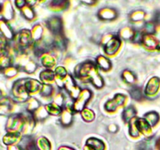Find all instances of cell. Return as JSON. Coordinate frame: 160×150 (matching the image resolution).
I'll return each mask as SVG.
<instances>
[{
	"instance_id": "1",
	"label": "cell",
	"mask_w": 160,
	"mask_h": 150,
	"mask_svg": "<svg viewBox=\"0 0 160 150\" xmlns=\"http://www.w3.org/2000/svg\"><path fill=\"white\" fill-rule=\"evenodd\" d=\"M78 74L82 79L90 80L96 88H102L103 81L101 77L98 73L95 65L91 62H86L80 66Z\"/></svg>"
},
{
	"instance_id": "2",
	"label": "cell",
	"mask_w": 160,
	"mask_h": 150,
	"mask_svg": "<svg viewBox=\"0 0 160 150\" xmlns=\"http://www.w3.org/2000/svg\"><path fill=\"white\" fill-rule=\"evenodd\" d=\"M25 120L26 118L21 115H16L10 117L6 126L8 131H9V133H18V131H21L24 128Z\"/></svg>"
},
{
	"instance_id": "3",
	"label": "cell",
	"mask_w": 160,
	"mask_h": 150,
	"mask_svg": "<svg viewBox=\"0 0 160 150\" xmlns=\"http://www.w3.org/2000/svg\"><path fill=\"white\" fill-rule=\"evenodd\" d=\"M92 96V92L88 89H84L82 92H80L78 95V99L76 100L75 103L73 104V109L77 112L82 111L85 106V104L88 102L89 98Z\"/></svg>"
},
{
	"instance_id": "4",
	"label": "cell",
	"mask_w": 160,
	"mask_h": 150,
	"mask_svg": "<svg viewBox=\"0 0 160 150\" xmlns=\"http://www.w3.org/2000/svg\"><path fill=\"white\" fill-rule=\"evenodd\" d=\"M12 93L14 97L20 101H24L28 98V92L25 87V82L22 81L15 83L12 88Z\"/></svg>"
},
{
	"instance_id": "5",
	"label": "cell",
	"mask_w": 160,
	"mask_h": 150,
	"mask_svg": "<svg viewBox=\"0 0 160 150\" xmlns=\"http://www.w3.org/2000/svg\"><path fill=\"white\" fill-rule=\"evenodd\" d=\"M142 43L145 48L156 50L159 48V42L152 34H145L142 39Z\"/></svg>"
},
{
	"instance_id": "6",
	"label": "cell",
	"mask_w": 160,
	"mask_h": 150,
	"mask_svg": "<svg viewBox=\"0 0 160 150\" xmlns=\"http://www.w3.org/2000/svg\"><path fill=\"white\" fill-rule=\"evenodd\" d=\"M120 45V41L118 37L112 36L108 39L105 45V52L108 55H112L118 50Z\"/></svg>"
},
{
	"instance_id": "7",
	"label": "cell",
	"mask_w": 160,
	"mask_h": 150,
	"mask_svg": "<svg viewBox=\"0 0 160 150\" xmlns=\"http://www.w3.org/2000/svg\"><path fill=\"white\" fill-rule=\"evenodd\" d=\"M125 101V96L122 94H117L112 99L109 100L106 104V109L109 112H112L116 110L118 106L123 104Z\"/></svg>"
},
{
	"instance_id": "8",
	"label": "cell",
	"mask_w": 160,
	"mask_h": 150,
	"mask_svg": "<svg viewBox=\"0 0 160 150\" xmlns=\"http://www.w3.org/2000/svg\"><path fill=\"white\" fill-rule=\"evenodd\" d=\"M160 87V78L158 77H153L147 84L146 88H145V94L147 95H154L157 93Z\"/></svg>"
},
{
	"instance_id": "9",
	"label": "cell",
	"mask_w": 160,
	"mask_h": 150,
	"mask_svg": "<svg viewBox=\"0 0 160 150\" xmlns=\"http://www.w3.org/2000/svg\"><path fill=\"white\" fill-rule=\"evenodd\" d=\"M31 38H32V36H31V31H29L28 30H23L19 34L18 38H17V42H18L20 47L25 48L30 45Z\"/></svg>"
},
{
	"instance_id": "10",
	"label": "cell",
	"mask_w": 160,
	"mask_h": 150,
	"mask_svg": "<svg viewBox=\"0 0 160 150\" xmlns=\"http://www.w3.org/2000/svg\"><path fill=\"white\" fill-rule=\"evenodd\" d=\"M136 126L138 131L142 132L146 137L149 138L152 134L151 126L145 118H136Z\"/></svg>"
},
{
	"instance_id": "11",
	"label": "cell",
	"mask_w": 160,
	"mask_h": 150,
	"mask_svg": "<svg viewBox=\"0 0 160 150\" xmlns=\"http://www.w3.org/2000/svg\"><path fill=\"white\" fill-rule=\"evenodd\" d=\"M48 26L52 32L55 34H59L62 31V20L59 17H52L48 20Z\"/></svg>"
},
{
	"instance_id": "12",
	"label": "cell",
	"mask_w": 160,
	"mask_h": 150,
	"mask_svg": "<svg viewBox=\"0 0 160 150\" xmlns=\"http://www.w3.org/2000/svg\"><path fill=\"white\" fill-rule=\"evenodd\" d=\"M65 87L67 88V90L70 92V95H71L73 98H76L78 95H79L80 94V89L78 86L75 85V83L73 82V80L72 79V78L70 76H69L67 78L65 82Z\"/></svg>"
},
{
	"instance_id": "13",
	"label": "cell",
	"mask_w": 160,
	"mask_h": 150,
	"mask_svg": "<svg viewBox=\"0 0 160 150\" xmlns=\"http://www.w3.org/2000/svg\"><path fill=\"white\" fill-rule=\"evenodd\" d=\"M98 17L103 20H112L117 17V12L114 9L110 8H104L99 11Z\"/></svg>"
},
{
	"instance_id": "14",
	"label": "cell",
	"mask_w": 160,
	"mask_h": 150,
	"mask_svg": "<svg viewBox=\"0 0 160 150\" xmlns=\"http://www.w3.org/2000/svg\"><path fill=\"white\" fill-rule=\"evenodd\" d=\"M87 145L94 150H104L105 144L99 139L91 138L88 140Z\"/></svg>"
},
{
	"instance_id": "15",
	"label": "cell",
	"mask_w": 160,
	"mask_h": 150,
	"mask_svg": "<svg viewBox=\"0 0 160 150\" xmlns=\"http://www.w3.org/2000/svg\"><path fill=\"white\" fill-rule=\"evenodd\" d=\"M25 87H26L28 92L34 93V92H37L40 89L41 84L36 80L30 79L28 81H25Z\"/></svg>"
},
{
	"instance_id": "16",
	"label": "cell",
	"mask_w": 160,
	"mask_h": 150,
	"mask_svg": "<svg viewBox=\"0 0 160 150\" xmlns=\"http://www.w3.org/2000/svg\"><path fill=\"white\" fill-rule=\"evenodd\" d=\"M0 30H1L2 33L3 35H4L6 38H12L13 34H12V30H11L9 24H8L4 20H0Z\"/></svg>"
},
{
	"instance_id": "17",
	"label": "cell",
	"mask_w": 160,
	"mask_h": 150,
	"mask_svg": "<svg viewBox=\"0 0 160 150\" xmlns=\"http://www.w3.org/2000/svg\"><path fill=\"white\" fill-rule=\"evenodd\" d=\"M145 119L147 120L150 126H155L157 124L158 122L159 121V115L155 111L148 112L145 115Z\"/></svg>"
},
{
	"instance_id": "18",
	"label": "cell",
	"mask_w": 160,
	"mask_h": 150,
	"mask_svg": "<svg viewBox=\"0 0 160 150\" xmlns=\"http://www.w3.org/2000/svg\"><path fill=\"white\" fill-rule=\"evenodd\" d=\"M19 138H20L19 133H9L4 137L3 142L6 145H13V144H15L19 140Z\"/></svg>"
},
{
	"instance_id": "19",
	"label": "cell",
	"mask_w": 160,
	"mask_h": 150,
	"mask_svg": "<svg viewBox=\"0 0 160 150\" xmlns=\"http://www.w3.org/2000/svg\"><path fill=\"white\" fill-rule=\"evenodd\" d=\"M136 113H137V112H136L135 108H134V106H129V107H128L124 111H123V120L126 122L131 121L133 118H134Z\"/></svg>"
},
{
	"instance_id": "20",
	"label": "cell",
	"mask_w": 160,
	"mask_h": 150,
	"mask_svg": "<svg viewBox=\"0 0 160 150\" xmlns=\"http://www.w3.org/2000/svg\"><path fill=\"white\" fill-rule=\"evenodd\" d=\"M97 62H98V67H100L101 69H102V70H109L111 67L110 61H109L107 58L105 57V56H98V59H97Z\"/></svg>"
},
{
	"instance_id": "21",
	"label": "cell",
	"mask_w": 160,
	"mask_h": 150,
	"mask_svg": "<svg viewBox=\"0 0 160 150\" xmlns=\"http://www.w3.org/2000/svg\"><path fill=\"white\" fill-rule=\"evenodd\" d=\"M153 141L152 138L147 139L139 142L137 145L138 150H153Z\"/></svg>"
},
{
	"instance_id": "22",
	"label": "cell",
	"mask_w": 160,
	"mask_h": 150,
	"mask_svg": "<svg viewBox=\"0 0 160 150\" xmlns=\"http://www.w3.org/2000/svg\"><path fill=\"white\" fill-rule=\"evenodd\" d=\"M45 109H46L48 113L52 114V115H59L62 112V109H61L60 106L55 102L47 105Z\"/></svg>"
},
{
	"instance_id": "23",
	"label": "cell",
	"mask_w": 160,
	"mask_h": 150,
	"mask_svg": "<svg viewBox=\"0 0 160 150\" xmlns=\"http://www.w3.org/2000/svg\"><path fill=\"white\" fill-rule=\"evenodd\" d=\"M40 78L45 83H48L54 79V74H53L52 71H51L49 70H44V71H42L41 73Z\"/></svg>"
},
{
	"instance_id": "24",
	"label": "cell",
	"mask_w": 160,
	"mask_h": 150,
	"mask_svg": "<svg viewBox=\"0 0 160 150\" xmlns=\"http://www.w3.org/2000/svg\"><path fill=\"white\" fill-rule=\"evenodd\" d=\"M61 121L62 124L69 125L72 121V113L69 109H66L64 112H62V117H61Z\"/></svg>"
},
{
	"instance_id": "25",
	"label": "cell",
	"mask_w": 160,
	"mask_h": 150,
	"mask_svg": "<svg viewBox=\"0 0 160 150\" xmlns=\"http://www.w3.org/2000/svg\"><path fill=\"white\" fill-rule=\"evenodd\" d=\"M135 33L136 32H134L131 28H125L124 29H123L120 31V35L124 39H133Z\"/></svg>"
},
{
	"instance_id": "26",
	"label": "cell",
	"mask_w": 160,
	"mask_h": 150,
	"mask_svg": "<svg viewBox=\"0 0 160 150\" xmlns=\"http://www.w3.org/2000/svg\"><path fill=\"white\" fill-rule=\"evenodd\" d=\"M55 63H56V61L53 56L50 55H44L42 58V64L45 67H52L55 65Z\"/></svg>"
},
{
	"instance_id": "27",
	"label": "cell",
	"mask_w": 160,
	"mask_h": 150,
	"mask_svg": "<svg viewBox=\"0 0 160 150\" xmlns=\"http://www.w3.org/2000/svg\"><path fill=\"white\" fill-rule=\"evenodd\" d=\"M37 145L41 150H50V148H51L49 142L45 138H39L38 140Z\"/></svg>"
},
{
	"instance_id": "28",
	"label": "cell",
	"mask_w": 160,
	"mask_h": 150,
	"mask_svg": "<svg viewBox=\"0 0 160 150\" xmlns=\"http://www.w3.org/2000/svg\"><path fill=\"white\" fill-rule=\"evenodd\" d=\"M11 64V59L7 55H1L0 56V68L7 69Z\"/></svg>"
},
{
	"instance_id": "29",
	"label": "cell",
	"mask_w": 160,
	"mask_h": 150,
	"mask_svg": "<svg viewBox=\"0 0 160 150\" xmlns=\"http://www.w3.org/2000/svg\"><path fill=\"white\" fill-rule=\"evenodd\" d=\"M130 94H131V96L132 97V98L135 100H141L143 98V94H142V89L138 87L133 88L131 90V92H130Z\"/></svg>"
},
{
	"instance_id": "30",
	"label": "cell",
	"mask_w": 160,
	"mask_h": 150,
	"mask_svg": "<svg viewBox=\"0 0 160 150\" xmlns=\"http://www.w3.org/2000/svg\"><path fill=\"white\" fill-rule=\"evenodd\" d=\"M42 28L40 25H36L34 27L32 31H31V36L35 40H40V38L42 34Z\"/></svg>"
},
{
	"instance_id": "31",
	"label": "cell",
	"mask_w": 160,
	"mask_h": 150,
	"mask_svg": "<svg viewBox=\"0 0 160 150\" xmlns=\"http://www.w3.org/2000/svg\"><path fill=\"white\" fill-rule=\"evenodd\" d=\"M67 6V2L65 1H53L51 3V8L55 10H61Z\"/></svg>"
},
{
	"instance_id": "32",
	"label": "cell",
	"mask_w": 160,
	"mask_h": 150,
	"mask_svg": "<svg viewBox=\"0 0 160 150\" xmlns=\"http://www.w3.org/2000/svg\"><path fill=\"white\" fill-rule=\"evenodd\" d=\"M138 130L136 126V118H133L130 122V134L133 137H137L138 136Z\"/></svg>"
},
{
	"instance_id": "33",
	"label": "cell",
	"mask_w": 160,
	"mask_h": 150,
	"mask_svg": "<svg viewBox=\"0 0 160 150\" xmlns=\"http://www.w3.org/2000/svg\"><path fill=\"white\" fill-rule=\"evenodd\" d=\"M22 12H23V16H24L27 19L31 20V19L34 18V11H33V9L31 8V6H25L24 7H23Z\"/></svg>"
},
{
	"instance_id": "34",
	"label": "cell",
	"mask_w": 160,
	"mask_h": 150,
	"mask_svg": "<svg viewBox=\"0 0 160 150\" xmlns=\"http://www.w3.org/2000/svg\"><path fill=\"white\" fill-rule=\"evenodd\" d=\"M81 116L84 118V120L86 121H92L94 120V117H95V114L90 109H84V110L81 111Z\"/></svg>"
},
{
	"instance_id": "35",
	"label": "cell",
	"mask_w": 160,
	"mask_h": 150,
	"mask_svg": "<svg viewBox=\"0 0 160 150\" xmlns=\"http://www.w3.org/2000/svg\"><path fill=\"white\" fill-rule=\"evenodd\" d=\"M123 78L128 83H134L136 80V77L132 72L129 70H125L123 73Z\"/></svg>"
},
{
	"instance_id": "36",
	"label": "cell",
	"mask_w": 160,
	"mask_h": 150,
	"mask_svg": "<svg viewBox=\"0 0 160 150\" xmlns=\"http://www.w3.org/2000/svg\"><path fill=\"white\" fill-rule=\"evenodd\" d=\"M11 110V106L7 102H1L0 103V114L1 115H7L9 113Z\"/></svg>"
},
{
	"instance_id": "37",
	"label": "cell",
	"mask_w": 160,
	"mask_h": 150,
	"mask_svg": "<svg viewBox=\"0 0 160 150\" xmlns=\"http://www.w3.org/2000/svg\"><path fill=\"white\" fill-rule=\"evenodd\" d=\"M47 116H48V112L44 108L41 107L35 111V117L38 120H43Z\"/></svg>"
},
{
	"instance_id": "38",
	"label": "cell",
	"mask_w": 160,
	"mask_h": 150,
	"mask_svg": "<svg viewBox=\"0 0 160 150\" xmlns=\"http://www.w3.org/2000/svg\"><path fill=\"white\" fill-rule=\"evenodd\" d=\"M156 31V24L152 22H148L145 25V32L146 34H152Z\"/></svg>"
},
{
	"instance_id": "39",
	"label": "cell",
	"mask_w": 160,
	"mask_h": 150,
	"mask_svg": "<svg viewBox=\"0 0 160 150\" xmlns=\"http://www.w3.org/2000/svg\"><path fill=\"white\" fill-rule=\"evenodd\" d=\"M144 17H145V13L143 11H135L131 16V20H134V21H139V20H142Z\"/></svg>"
},
{
	"instance_id": "40",
	"label": "cell",
	"mask_w": 160,
	"mask_h": 150,
	"mask_svg": "<svg viewBox=\"0 0 160 150\" xmlns=\"http://www.w3.org/2000/svg\"><path fill=\"white\" fill-rule=\"evenodd\" d=\"M55 73H56L57 78H59V79H62V78L67 76V70L64 67H57Z\"/></svg>"
},
{
	"instance_id": "41",
	"label": "cell",
	"mask_w": 160,
	"mask_h": 150,
	"mask_svg": "<svg viewBox=\"0 0 160 150\" xmlns=\"http://www.w3.org/2000/svg\"><path fill=\"white\" fill-rule=\"evenodd\" d=\"M39 103L35 98H30L29 99V104H28V109L30 111L32 110H37L38 108Z\"/></svg>"
},
{
	"instance_id": "42",
	"label": "cell",
	"mask_w": 160,
	"mask_h": 150,
	"mask_svg": "<svg viewBox=\"0 0 160 150\" xmlns=\"http://www.w3.org/2000/svg\"><path fill=\"white\" fill-rule=\"evenodd\" d=\"M52 92V86L48 85V84H45L43 86L42 89V95L43 96H49L50 95Z\"/></svg>"
},
{
	"instance_id": "43",
	"label": "cell",
	"mask_w": 160,
	"mask_h": 150,
	"mask_svg": "<svg viewBox=\"0 0 160 150\" xmlns=\"http://www.w3.org/2000/svg\"><path fill=\"white\" fill-rule=\"evenodd\" d=\"M17 70L16 68H14V67H9V68L6 69V72H5V73L9 77L14 76V75L17 74Z\"/></svg>"
},
{
	"instance_id": "44",
	"label": "cell",
	"mask_w": 160,
	"mask_h": 150,
	"mask_svg": "<svg viewBox=\"0 0 160 150\" xmlns=\"http://www.w3.org/2000/svg\"><path fill=\"white\" fill-rule=\"evenodd\" d=\"M25 150H38V146L34 142H29L28 145H26V149Z\"/></svg>"
},
{
	"instance_id": "45",
	"label": "cell",
	"mask_w": 160,
	"mask_h": 150,
	"mask_svg": "<svg viewBox=\"0 0 160 150\" xmlns=\"http://www.w3.org/2000/svg\"><path fill=\"white\" fill-rule=\"evenodd\" d=\"M155 23L160 25V12H157L155 15Z\"/></svg>"
},
{
	"instance_id": "46",
	"label": "cell",
	"mask_w": 160,
	"mask_h": 150,
	"mask_svg": "<svg viewBox=\"0 0 160 150\" xmlns=\"http://www.w3.org/2000/svg\"><path fill=\"white\" fill-rule=\"evenodd\" d=\"M25 3H26V2H24V1H17V2H16L17 6V7H19V8L24 7Z\"/></svg>"
},
{
	"instance_id": "47",
	"label": "cell",
	"mask_w": 160,
	"mask_h": 150,
	"mask_svg": "<svg viewBox=\"0 0 160 150\" xmlns=\"http://www.w3.org/2000/svg\"><path fill=\"white\" fill-rule=\"evenodd\" d=\"M8 150H23L20 146H17V145H10V146L8 148Z\"/></svg>"
},
{
	"instance_id": "48",
	"label": "cell",
	"mask_w": 160,
	"mask_h": 150,
	"mask_svg": "<svg viewBox=\"0 0 160 150\" xmlns=\"http://www.w3.org/2000/svg\"><path fill=\"white\" fill-rule=\"evenodd\" d=\"M109 130H110V131H111V130H113V132H115L116 131H117V127L116 126V125H114V124H112V125H110V126H109Z\"/></svg>"
},
{
	"instance_id": "49",
	"label": "cell",
	"mask_w": 160,
	"mask_h": 150,
	"mask_svg": "<svg viewBox=\"0 0 160 150\" xmlns=\"http://www.w3.org/2000/svg\"><path fill=\"white\" fill-rule=\"evenodd\" d=\"M59 150H73V148H68V147H66V146H63V147H61L60 148H59Z\"/></svg>"
},
{
	"instance_id": "50",
	"label": "cell",
	"mask_w": 160,
	"mask_h": 150,
	"mask_svg": "<svg viewBox=\"0 0 160 150\" xmlns=\"http://www.w3.org/2000/svg\"><path fill=\"white\" fill-rule=\"evenodd\" d=\"M156 147H157L158 150H160V138H159V140L157 141V142H156Z\"/></svg>"
},
{
	"instance_id": "51",
	"label": "cell",
	"mask_w": 160,
	"mask_h": 150,
	"mask_svg": "<svg viewBox=\"0 0 160 150\" xmlns=\"http://www.w3.org/2000/svg\"><path fill=\"white\" fill-rule=\"evenodd\" d=\"M84 2L87 3V4H93L95 2H94V1H84Z\"/></svg>"
},
{
	"instance_id": "52",
	"label": "cell",
	"mask_w": 160,
	"mask_h": 150,
	"mask_svg": "<svg viewBox=\"0 0 160 150\" xmlns=\"http://www.w3.org/2000/svg\"><path fill=\"white\" fill-rule=\"evenodd\" d=\"M1 96H2V93H1V92H0V98H1Z\"/></svg>"
},
{
	"instance_id": "53",
	"label": "cell",
	"mask_w": 160,
	"mask_h": 150,
	"mask_svg": "<svg viewBox=\"0 0 160 150\" xmlns=\"http://www.w3.org/2000/svg\"><path fill=\"white\" fill-rule=\"evenodd\" d=\"M0 11H1V6H0Z\"/></svg>"
}]
</instances>
